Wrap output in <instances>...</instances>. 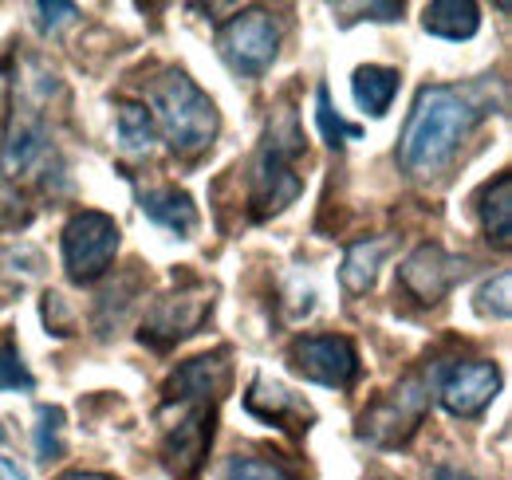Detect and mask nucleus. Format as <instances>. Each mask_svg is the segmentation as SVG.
<instances>
[{"label": "nucleus", "instance_id": "obj_2", "mask_svg": "<svg viewBox=\"0 0 512 480\" xmlns=\"http://www.w3.org/2000/svg\"><path fill=\"white\" fill-rule=\"evenodd\" d=\"M150 107H154L150 115H154V126L162 130L166 146L182 158H197L201 150H209L221 130V115L213 99L186 71H162L150 83Z\"/></svg>", "mask_w": 512, "mask_h": 480}, {"label": "nucleus", "instance_id": "obj_17", "mask_svg": "<svg viewBox=\"0 0 512 480\" xmlns=\"http://www.w3.org/2000/svg\"><path fill=\"white\" fill-rule=\"evenodd\" d=\"M386 252H390V240L386 237H367V240H359V244L347 248L343 268H339V280H343V288H347L351 296H363V292L375 284Z\"/></svg>", "mask_w": 512, "mask_h": 480}, {"label": "nucleus", "instance_id": "obj_25", "mask_svg": "<svg viewBox=\"0 0 512 480\" xmlns=\"http://www.w3.org/2000/svg\"><path fill=\"white\" fill-rule=\"evenodd\" d=\"M0 390H36L32 370L24 366L20 351H16L12 343L0 347Z\"/></svg>", "mask_w": 512, "mask_h": 480}, {"label": "nucleus", "instance_id": "obj_9", "mask_svg": "<svg viewBox=\"0 0 512 480\" xmlns=\"http://www.w3.org/2000/svg\"><path fill=\"white\" fill-rule=\"evenodd\" d=\"M465 272H469V260L449 256L442 244H418L398 268V288L414 303L434 307L453 292L457 280H465Z\"/></svg>", "mask_w": 512, "mask_h": 480}, {"label": "nucleus", "instance_id": "obj_23", "mask_svg": "<svg viewBox=\"0 0 512 480\" xmlns=\"http://www.w3.org/2000/svg\"><path fill=\"white\" fill-rule=\"evenodd\" d=\"M221 480H292L276 461H264V457H229L225 469H221Z\"/></svg>", "mask_w": 512, "mask_h": 480}, {"label": "nucleus", "instance_id": "obj_8", "mask_svg": "<svg viewBox=\"0 0 512 480\" xmlns=\"http://www.w3.org/2000/svg\"><path fill=\"white\" fill-rule=\"evenodd\" d=\"M209 445H213V410L205 402H178V421H170L166 437H162V457H166L174 480L201 477Z\"/></svg>", "mask_w": 512, "mask_h": 480}, {"label": "nucleus", "instance_id": "obj_5", "mask_svg": "<svg viewBox=\"0 0 512 480\" xmlns=\"http://www.w3.org/2000/svg\"><path fill=\"white\" fill-rule=\"evenodd\" d=\"M430 410V386L422 378H402L390 394H383L379 402H371L359 418V437L379 445V449H394L402 441L414 437V429L422 425Z\"/></svg>", "mask_w": 512, "mask_h": 480}, {"label": "nucleus", "instance_id": "obj_1", "mask_svg": "<svg viewBox=\"0 0 512 480\" xmlns=\"http://www.w3.org/2000/svg\"><path fill=\"white\" fill-rule=\"evenodd\" d=\"M481 115H485V107L461 87H446V83L422 87L414 95L406 130L398 138V166L410 178L442 174L453 162V154L461 150V142L481 122Z\"/></svg>", "mask_w": 512, "mask_h": 480}, {"label": "nucleus", "instance_id": "obj_21", "mask_svg": "<svg viewBox=\"0 0 512 480\" xmlns=\"http://www.w3.org/2000/svg\"><path fill=\"white\" fill-rule=\"evenodd\" d=\"M316 122H320V134L327 138V146H343V142L359 138V126H351V122L331 107V91L327 87L316 91Z\"/></svg>", "mask_w": 512, "mask_h": 480}, {"label": "nucleus", "instance_id": "obj_12", "mask_svg": "<svg viewBox=\"0 0 512 480\" xmlns=\"http://www.w3.org/2000/svg\"><path fill=\"white\" fill-rule=\"evenodd\" d=\"M229 382V355H201L178 366V374L166 382V402H205L217 398V390Z\"/></svg>", "mask_w": 512, "mask_h": 480}, {"label": "nucleus", "instance_id": "obj_22", "mask_svg": "<svg viewBox=\"0 0 512 480\" xmlns=\"http://www.w3.org/2000/svg\"><path fill=\"white\" fill-rule=\"evenodd\" d=\"M36 421H40L36 425V453H40V461H56L64 453V441H60V433H64V410L40 406Z\"/></svg>", "mask_w": 512, "mask_h": 480}, {"label": "nucleus", "instance_id": "obj_26", "mask_svg": "<svg viewBox=\"0 0 512 480\" xmlns=\"http://www.w3.org/2000/svg\"><path fill=\"white\" fill-rule=\"evenodd\" d=\"M36 12H40V28H44V32H56V28H64L79 8H75V4H48V0H44V4H36Z\"/></svg>", "mask_w": 512, "mask_h": 480}, {"label": "nucleus", "instance_id": "obj_20", "mask_svg": "<svg viewBox=\"0 0 512 480\" xmlns=\"http://www.w3.org/2000/svg\"><path fill=\"white\" fill-rule=\"evenodd\" d=\"M154 115H150V107H142V103H123L119 107V142H123V150L130 154H142V150H150L154 146Z\"/></svg>", "mask_w": 512, "mask_h": 480}, {"label": "nucleus", "instance_id": "obj_24", "mask_svg": "<svg viewBox=\"0 0 512 480\" xmlns=\"http://www.w3.org/2000/svg\"><path fill=\"white\" fill-rule=\"evenodd\" d=\"M512 276L509 272H501L497 280H489L481 292H477V311L481 315H493V319H509L512 311Z\"/></svg>", "mask_w": 512, "mask_h": 480}, {"label": "nucleus", "instance_id": "obj_14", "mask_svg": "<svg viewBox=\"0 0 512 480\" xmlns=\"http://www.w3.org/2000/svg\"><path fill=\"white\" fill-rule=\"evenodd\" d=\"M422 28L438 40H469L481 28V8L469 0H434L422 8Z\"/></svg>", "mask_w": 512, "mask_h": 480}, {"label": "nucleus", "instance_id": "obj_13", "mask_svg": "<svg viewBox=\"0 0 512 480\" xmlns=\"http://www.w3.org/2000/svg\"><path fill=\"white\" fill-rule=\"evenodd\" d=\"M142 213L158 225V229H166V233H174V237H193L197 233V205L190 201V193H182V189H174V185H166V189H146L142 193Z\"/></svg>", "mask_w": 512, "mask_h": 480}, {"label": "nucleus", "instance_id": "obj_31", "mask_svg": "<svg viewBox=\"0 0 512 480\" xmlns=\"http://www.w3.org/2000/svg\"><path fill=\"white\" fill-rule=\"evenodd\" d=\"M371 480H398V477H390V473H375Z\"/></svg>", "mask_w": 512, "mask_h": 480}, {"label": "nucleus", "instance_id": "obj_4", "mask_svg": "<svg viewBox=\"0 0 512 480\" xmlns=\"http://www.w3.org/2000/svg\"><path fill=\"white\" fill-rule=\"evenodd\" d=\"M123 233L115 225V217L99 213V209H83L64 225V268L75 284H91L99 280L115 256H119Z\"/></svg>", "mask_w": 512, "mask_h": 480}, {"label": "nucleus", "instance_id": "obj_19", "mask_svg": "<svg viewBox=\"0 0 512 480\" xmlns=\"http://www.w3.org/2000/svg\"><path fill=\"white\" fill-rule=\"evenodd\" d=\"M477 213H481L485 237L493 240V244H501V248H509V240H512V178L509 174H501L493 185H485Z\"/></svg>", "mask_w": 512, "mask_h": 480}, {"label": "nucleus", "instance_id": "obj_3", "mask_svg": "<svg viewBox=\"0 0 512 480\" xmlns=\"http://www.w3.org/2000/svg\"><path fill=\"white\" fill-rule=\"evenodd\" d=\"M304 154V134L292 111H280L268 122L264 146L256 154L253 174H249V205L253 217H272L280 209H288L300 193H304V178L296 174V158Z\"/></svg>", "mask_w": 512, "mask_h": 480}, {"label": "nucleus", "instance_id": "obj_10", "mask_svg": "<svg viewBox=\"0 0 512 480\" xmlns=\"http://www.w3.org/2000/svg\"><path fill=\"white\" fill-rule=\"evenodd\" d=\"M501 394V370L497 362L489 359H469L457 362L442 378V406H446L453 418H477L489 410V402Z\"/></svg>", "mask_w": 512, "mask_h": 480}, {"label": "nucleus", "instance_id": "obj_29", "mask_svg": "<svg viewBox=\"0 0 512 480\" xmlns=\"http://www.w3.org/2000/svg\"><path fill=\"white\" fill-rule=\"evenodd\" d=\"M434 480H477V477L465 473V469H457V465H442V469L434 473Z\"/></svg>", "mask_w": 512, "mask_h": 480}, {"label": "nucleus", "instance_id": "obj_15", "mask_svg": "<svg viewBox=\"0 0 512 480\" xmlns=\"http://www.w3.org/2000/svg\"><path fill=\"white\" fill-rule=\"evenodd\" d=\"M245 406H249V414H256L260 421H304V429H308V421H312V410L292 394V390H284L280 382H268V378H256L253 390H249V398H245Z\"/></svg>", "mask_w": 512, "mask_h": 480}, {"label": "nucleus", "instance_id": "obj_11", "mask_svg": "<svg viewBox=\"0 0 512 480\" xmlns=\"http://www.w3.org/2000/svg\"><path fill=\"white\" fill-rule=\"evenodd\" d=\"M209 292L205 288H193V292H174V296H162V300L150 307L146 323H142V343H154V347H170L178 339L193 335L205 315H209Z\"/></svg>", "mask_w": 512, "mask_h": 480}, {"label": "nucleus", "instance_id": "obj_16", "mask_svg": "<svg viewBox=\"0 0 512 480\" xmlns=\"http://www.w3.org/2000/svg\"><path fill=\"white\" fill-rule=\"evenodd\" d=\"M44 146H48V130H44V122H16L12 130H8V138H4V146H0V174L4 178H20L40 154H44Z\"/></svg>", "mask_w": 512, "mask_h": 480}, {"label": "nucleus", "instance_id": "obj_6", "mask_svg": "<svg viewBox=\"0 0 512 480\" xmlns=\"http://www.w3.org/2000/svg\"><path fill=\"white\" fill-rule=\"evenodd\" d=\"M217 48L237 71L264 75L280 52V20L264 8H245L217 32Z\"/></svg>", "mask_w": 512, "mask_h": 480}, {"label": "nucleus", "instance_id": "obj_30", "mask_svg": "<svg viewBox=\"0 0 512 480\" xmlns=\"http://www.w3.org/2000/svg\"><path fill=\"white\" fill-rule=\"evenodd\" d=\"M60 480H115V477H107V473H87V469H75V473H64Z\"/></svg>", "mask_w": 512, "mask_h": 480}, {"label": "nucleus", "instance_id": "obj_28", "mask_svg": "<svg viewBox=\"0 0 512 480\" xmlns=\"http://www.w3.org/2000/svg\"><path fill=\"white\" fill-rule=\"evenodd\" d=\"M0 480H28V473L16 465V461H8V457H0Z\"/></svg>", "mask_w": 512, "mask_h": 480}, {"label": "nucleus", "instance_id": "obj_27", "mask_svg": "<svg viewBox=\"0 0 512 480\" xmlns=\"http://www.w3.org/2000/svg\"><path fill=\"white\" fill-rule=\"evenodd\" d=\"M363 20H398L402 16V4H359Z\"/></svg>", "mask_w": 512, "mask_h": 480}, {"label": "nucleus", "instance_id": "obj_7", "mask_svg": "<svg viewBox=\"0 0 512 480\" xmlns=\"http://www.w3.org/2000/svg\"><path fill=\"white\" fill-rule=\"evenodd\" d=\"M288 362L300 378L331 390H347L359 374V351L347 335H300L288 347Z\"/></svg>", "mask_w": 512, "mask_h": 480}, {"label": "nucleus", "instance_id": "obj_18", "mask_svg": "<svg viewBox=\"0 0 512 480\" xmlns=\"http://www.w3.org/2000/svg\"><path fill=\"white\" fill-rule=\"evenodd\" d=\"M351 95H355V103H359L367 115L379 119V115L390 111V103H394V95H398V71H394V67H379V63L359 67L355 79H351Z\"/></svg>", "mask_w": 512, "mask_h": 480}]
</instances>
